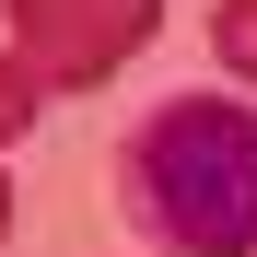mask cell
<instances>
[{"instance_id":"obj_1","label":"cell","mask_w":257,"mask_h":257,"mask_svg":"<svg viewBox=\"0 0 257 257\" xmlns=\"http://www.w3.org/2000/svg\"><path fill=\"white\" fill-rule=\"evenodd\" d=\"M117 164H128V222L164 257H257V105L245 94L152 105Z\"/></svg>"},{"instance_id":"obj_2","label":"cell","mask_w":257,"mask_h":257,"mask_svg":"<svg viewBox=\"0 0 257 257\" xmlns=\"http://www.w3.org/2000/svg\"><path fill=\"white\" fill-rule=\"evenodd\" d=\"M0 24L47 94H94V82H117V59L164 35V0H0Z\"/></svg>"},{"instance_id":"obj_3","label":"cell","mask_w":257,"mask_h":257,"mask_svg":"<svg viewBox=\"0 0 257 257\" xmlns=\"http://www.w3.org/2000/svg\"><path fill=\"white\" fill-rule=\"evenodd\" d=\"M35 105H47V82H35V70L12 59V47H0V152H12L24 128H35Z\"/></svg>"},{"instance_id":"obj_4","label":"cell","mask_w":257,"mask_h":257,"mask_svg":"<svg viewBox=\"0 0 257 257\" xmlns=\"http://www.w3.org/2000/svg\"><path fill=\"white\" fill-rule=\"evenodd\" d=\"M210 47H222L234 82H257V0H222V12H210Z\"/></svg>"},{"instance_id":"obj_5","label":"cell","mask_w":257,"mask_h":257,"mask_svg":"<svg viewBox=\"0 0 257 257\" xmlns=\"http://www.w3.org/2000/svg\"><path fill=\"white\" fill-rule=\"evenodd\" d=\"M0 234H12V176H0Z\"/></svg>"}]
</instances>
